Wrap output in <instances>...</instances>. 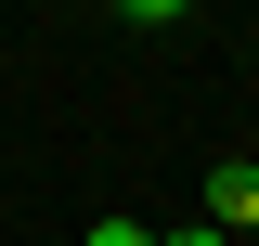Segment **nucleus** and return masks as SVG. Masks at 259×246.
I'll use <instances>...</instances> for the list:
<instances>
[{
  "label": "nucleus",
  "mask_w": 259,
  "mask_h": 246,
  "mask_svg": "<svg viewBox=\"0 0 259 246\" xmlns=\"http://www.w3.org/2000/svg\"><path fill=\"white\" fill-rule=\"evenodd\" d=\"M207 220L221 233H259V155H221L207 169Z\"/></svg>",
  "instance_id": "obj_1"
},
{
  "label": "nucleus",
  "mask_w": 259,
  "mask_h": 246,
  "mask_svg": "<svg viewBox=\"0 0 259 246\" xmlns=\"http://www.w3.org/2000/svg\"><path fill=\"white\" fill-rule=\"evenodd\" d=\"M78 246H156V233H143V220H91Z\"/></svg>",
  "instance_id": "obj_2"
},
{
  "label": "nucleus",
  "mask_w": 259,
  "mask_h": 246,
  "mask_svg": "<svg viewBox=\"0 0 259 246\" xmlns=\"http://www.w3.org/2000/svg\"><path fill=\"white\" fill-rule=\"evenodd\" d=\"M156 246H233V233H221V220H182V233H156Z\"/></svg>",
  "instance_id": "obj_3"
}]
</instances>
